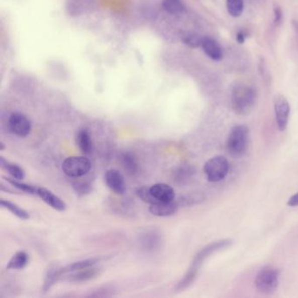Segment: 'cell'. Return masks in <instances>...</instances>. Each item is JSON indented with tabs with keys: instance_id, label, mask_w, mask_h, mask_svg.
Listing matches in <instances>:
<instances>
[{
	"instance_id": "1",
	"label": "cell",
	"mask_w": 298,
	"mask_h": 298,
	"mask_svg": "<svg viewBox=\"0 0 298 298\" xmlns=\"http://www.w3.org/2000/svg\"><path fill=\"white\" fill-rule=\"evenodd\" d=\"M231 244V240L225 239V240L212 242L208 246H206L205 248H202L195 256L194 260L192 261L186 275H184V278L182 279V281L178 283V290H184L195 281V279L197 278V275H198L201 266L210 255L215 254L216 252L220 251V250L228 248Z\"/></svg>"
},
{
	"instance_id": "2",
	"label": "cell",
	"mask_w": 298,
	"mask_h": 298,
	"mask_svg": "<svg viewBox=\"0 0 298 298\" xmlns=\"http://www.w3.org/2000/svg\"><path fill=\"white\" fill-rule=\"evenodd\" d=\"M256 101V92L246 84H239L232 90V108L235 113L246 116L251 112Z\"/></svg>"
},
{
	"instance_id": "3",
	"label": "cell",
	"mask_w": 298,
	"mask_h": 298,
	"mask_svg": "<svg viewBox=\"0 0 298 298\" xmlns=\"http://www.w3.org/2000/svg\"><path fill=\"white\" fill-rule=\"evenodd\" d=\"M249 141V129L246 125H235L232 128L227 141L229 154L235 158L242 157L246 153Z\"/></svg>"
},
{
	"instance_id": "4",
	"label": "cell",
	"mask_w": 298,
	"mask_h": 298,
	"mask_svg": "<svg viewBox=\"0 0 298 298\" xmlns=\"http://www.w3.org/2000/svg\"><path fill=\"white\" fill-rule=\"evenodd\" d=\"M280 271L272 266L261 268L255 277L256 289L265 295H271L278 288Z\"/></svg>"
},
{
	"instance_id": "5",
	"label": "cell",
	"mask_w": 298,
	"mask_h": 298,
	"mask_svg": "<svg viewBox=\"0 0 298 298\" xmlns=\"http://www.w3.org/2000/svg\"><path fill=\"white\" fill-rule=\"evenodd\" d=\"M203 171L209 182H220L228 174L229 163L223 156H215L206 162Z\"/></svg>"
},
{
	"instance_id": "6",
	"label": "cell",
	"mask_w": 298,
	"mask_h": 298,
	"mask_svg": "<svg viewBox=\"0 0 298 298\" xmlns=\"http://www.w3.org/2000/svg\"><path fill=\"white\" fill-rule=\"evenodd\" d=\"M91 168V161L85 157H70L62 163V171L70 178L83 177L90 171Z\"/></svg>"
},
{
	"instance_id": "7",
	"label": "cell",
	"mask_w": 298,
	"mask_h": 298,
	"mask_svg": "<svg viewBox=\"0 0 298 298\" xmlns=\"http://www.w3.org/2000/svg\"><path fill=\"white\" fill-rule=\"evenodd\" d=\"M274 109L278 129L281 131H285L289 120L290 104L283 95H277L274 100Z\"/></svg>"
},
{
	"instance_id": "8",
	"label": "cell",
	"mask_w": 298,
	"mask_h": 298,
	"mask_svg": "<svg viewBox=\"0 0 298 298\" xmlns=\"http://www.w3.org/2000/svg\"><path fill=\"white\" fill-rule=\"evenodd\" d=\"M8 125L13 133L21 138L30 134L32 130V124L29 118L20 112H14L11 115L8 119Z\"/></svg>"
},
{
	"instance_id": "9",
	"label": "cell",
	"mask_w": 298,
	"mask_h": 298,
	"mask_svg": "<svg viewBox=\"0 0 298 298\" xmlns=\"http://www.w3.org/2000/svg\"><path fill=\"white\" fill-rule=\"evenodd\" d=\"M104 180L108 187L118 195L124 194L125 191V182L124 176L120 171L115 169L108 170L104 175Z\"/></svg>"
},
{
	"instance_id": "10",
	"label": "cell",
	"mask_w": 298,
	"mask_h": 298,
	"mask_svg": "<svg viewBox=\"0 0 298 298\" xmlns=\"http://www.w3.org/2000/svg\"><path fill=\"white\" fill-rule=\"evenodd\" d=\"M150 191L157 202H169L174 201V190L168 184L163 183L154 184L150 187Z\"/></svg>"
},
{
	"instance_id": "11",
	"label": "cell",
	"mask_w": 298,
	"mask_h": 298,
	"mask_svg": "<svg viewBox=\"0 0 298 298\" xmlns=\"http://www.w3.org/2000/svg\"><path fill=\"white\" fill-rule=\"evenodd\" d=\"M37 196H39L45 203H47L51 208L57 211H64L67 208V205L61 198L46 188L38 187Z\"/></svg>"
},
{
	"instance_id": "12",
	"label": "cell",
	"mask_w": 298,
	"mask_h": 298,
	"mask_svg": "<svg viewBox=\"0 0 298 298\" xmlns=\"http://www.w3.org/2000/svg\"><path fill=\"white\" fill-rule=\"evenodd\" d=\"M162 238L158 232L145 231L143 234H141L139 236V243H140L142 248L148 250V251H153L155 249L159 248L161 244Z\"/></svg>"
},
{
	"instance_id": "13",
	"label": "cell",
	"mask_w": 298,
	"mask_h": 298,
	"mask_svg": "<svg viewBox=\"0 0 298 298\" xmlns=\"http://www.w3.org/2000/svg\"><path fill=\"white\" fill-rule=\"evenodd\" d=\"M201 47L205 54L212 60L219 61L222 59L223 54L218 42L210 37H203L201 40Z\"/></svg>"
},
{
	"instance_id": "14",
	"label": "cell",
	"mask_w": 298,
	"mask_h": 298,
	"mask_svg": "<svg viewBox=\"0 0 298 298\" xmlns=\"http://www.w3.org/2000/svg\"><path fill=\"white\" fill-rule=\"evenodd\" d=\"M99 275L100 269L94 268L93 266L90 268H84L78 271L71 272L70 275H67V280L71 282H83L96 278Z\"/></svg>"
},
{
	"instance_id": "15",
	"label": "cell",
	"mask_w": 298,
	"mask_h": 298,
	"mask_svg": "<svg viewBox=\"0 0 298 298\" xmlns=\"http://www.w3.org/2000/svg\"><path fill=\"white\" fill-rule=\"evenodd\" d=\"M178 210V204L174 201L169 202H156L151 204L150 207V212L153 215L159 217H166L174 215Z\"/></svg>"
},
{
	"instance_id": "16",
	"label": "cell",
	"mask_w": 298,
	"mask_h": 298,
	"mask_svg": "<svg viewBox=\"0 0 298 298\" xmlns=\"http://www.w3.org/2000/svg\"><path fill=\"white\" fill-rule=\"evenodd\" d=\"M76 143L84 154H89L93 150V141L87 130H80L76 135Z\"/></svg>"
},
{
	"instance_id": "17",
	"label": "cell",
	"mask_w": 298,
	"mask_h": 298,
	"mask_svg": "<svg viewBox=\"0 0 298 298\" xmlns=\"http://www.w3.org/2000/svg\"><path fill=\"white\" fill-rule=\"evenodd\" d=\"M101 261V258H90L82 260V261H76L70 265H67L65 268H60V275H65L71 272L78 271L84 268H90L98 263Z\"/></svg>"
},
{
	"instance_id": "18",
	"label": "cell",
	"mask_w": 298,
	"mask_h": 298,
	"mask_svg": "<svg viewBox=\"0 0 298 298\" xmlns=\"http://www.w3.org/2000/svg\"><path fill=\"white\" fill-rule=\"evenodd\" d=\"M0 164L2 169L6 170L8 172V174L11 175V177L14 179L23 180L25 178L26 172L24 171L23 168L20 167V165L10 163L4 158H0Z\"/></svg>"
},
{
	"instance_id": "19",
	"label": "cell",
	"mask_w": 298,
	"mask_h": 298,
	"mask_svg": "<svg viewBox=\"0 0 298 298\" xmlns=\"http://www.w3.org/2000/svg\"><path fill=\"white\" fill-rule=\"evenodd\" d=\"M29 261V256L26 252L19 251L13 255L10 261H8L7 265V269H14V270H20L25 268Z\"/></svg>"
},
{
	"instance_id": "20",
	"label": "cell",
	"mask_w": 298,
	"mask_h": 298,
	"mask_svg": "<svg viewBox=\"0 0 298 298\" xmlns=\"http://www.w3.org/2000/svg\"><path fill=\"white\" fill-rule=\"evenodd\" d=\"M120 162L122 166L129 174H135L138 171V163L134 156L131 153H123L121 155Z\"/></svg>"
},
{
	"instance_id": "21",
	"label": "cell",
	"mask_w": 298,
	"mask_h": 298,
	"mask_svg": "<svg viewBox=\"0 0 298 298\" xmlns=\"http://www.w3.org/2000/svg\"><path fill=\"white\" fill-rule=\"evenodd\" d=\"M1 206L5 208H7V210H9L13 215L17 216L18 218L22 219V220H27V219L30 218V214L28 212L26 211L23 208H20V206H18L15 203H13L11 201L2 200L1 201Z\"/></svg>"
},
{
	"instance_id": "22",
	"label": "cell",
	"mask_w": 298,
	"mask_h": 298,
	"mask_svg": "<svg viewBox=\"0 0 298 298\" xmlns=\"http://www.w3.org/2000/svg\"><path fill=\"white\" fill-rule=\"evenodd\" d=\"M163 7L169 14L180 15L184 12V4L181 0H164Z\"/></svg>"
},
{
	"instance_id": "23",
	"label": "cell",
	"mask_w": 298,
	"mask_h": 298,
	"mask_svg": "<svg viewBox=\"0 0 298 298\" xmlns=\"http://www.w3.org/2000/svg\"><path fill=\"white\" fill-rule=\"evenodd\" d=\"M227 9L232 17H239L243 13L244 0H226Z\"/></svg>"
},
{
	"instance_id": "24",
	"label": "cell",
	"mask_w": 298,
	"mask_h": 298,
	"mask_svg": "<svg viewBox=\"0 0 298 298\" xmlns=\"http://www.w3.org/2000/svg\"><path fill=\"white\" fill-rule=\"evenodd\" d=\"M7 183H9L11 185H13L14 188H16L20 191L26 192L27 194L37 195L38 187H35L34 185L31 184H25L20 182V180L14 179V178H6Z\"/></svg>"
},
{
	"instance_id": "25",
	"label": "cell",
	"mask_w": 298,
	"mask_h": 298,
	"mask_svg": "<svg viewBox=\"0 0 298 298\" xmlns=\"http://www.w3.org/2000/svg\"><path fill=\"white\" fill-rule=\"evenodd\" d=\"M201 40L202 38L200 37L198 34H192V33L184 34L183 36V42L192 48L201 47Z\"/></svg>"
},
{
	"instance_id": "26",
	"label": "cell",
	"mask_w": 298,
	"mask_h": 298,
	"mask_svg": "<svg viewBox=\"0 0 298 298\" xmlns=\"http://www.w3.org/2000/svg\"><path fill=\"white\" fill-rule=\"evenodd\" d=\"M60 275H60V269H52L48 272L47 277H46V281H45V284H44L45 291L48 290L57 281L58 279L60 278Z\"/></svg>"
},
{
	"instance_id": "27",
	"label": "cell",
	"mask_w": 298,
	"mask_h": 298,
	"mask_svg": "<svg viewBox=\"0 0 298 298\" xmlns=\"http://www.w3.org/2000/svg\"><path fill=\"white\" fill-rule=\"evenodd\" d=\"M137 195L138 196V198H141L142 201L149 203V204H154L157 201L153 198V196L151 195V191H150V188L141 187L138 188L137 190Z\"/></svg>"
},
{
	"instance_id": "28",
	"label": "cell",
	"mask_w": 298,
	"mask_h": 298,
	"mask_svg": "<svg viewBox=\"0 0 298 298\" xmlns=\"http://www.w3.org/2000/svg\"><path fill=\"white\" fill-rule=\"evenodd\" d=\"M74 188L75 191L80 194H86L90 191V185L87 183L83 182H78L74 184Z\"/></svg>"
},
{
	"instance_id": "29",
	"label": "cell",
	"mask_w": 298,
	"mask_h": 298,
	"mask_svg": "<svg viewBox=\"0 0 298 298\" xmlns=\"http://www.w3.org/2000/svg\"><path fill=\"white\" fill-rule=\"evenodd\" d=\"M275 12V23L278 24L281 23V20H282V11H281V7H276L274 9Z\"/></svg>"
},
{
	"instance_id": "30",
	"label": "cell",
	"mask_w": 298,
	"mask_h": 298,
	"mask_svg": "<svg viewBox=\"0 0 298 298\" xmlns=\"http://www.w3.org/2000/svg\"><path fill=\"white\" fill-rule=\"evenodd\" d=\"M288 206L289 207H297L298 206V193L293 195L291 198L288 201Z\"/></svg>"
},
{
	"instance_id": "31",
	"label": "cell",
	"mask_w": 298,
	"mask_h": 298,
	"mask_svg": "<svg viewBox=\"0 0 298 298\" xmlns=\"http://www.w3.org/2000/svg\"><path fill=\"white\" fill-rule=\"evenodd\" d=\"M245 37H246V36H245V34H243L242 32H240V33H238V34H237V37H236V39H237V41H238L239 43L241 44L244 42Z\"/></svg>"
},
{
	"instance_id": "32",
	"label": "cell",
	"mask_w": 298,
	"mask_h": 298,
	"mask_svg": "<svg viewBox=\"0 0 298 298\" xmlns=\"http://www.w3.org/2000/svg\"><path fill=\"white\" fill-rule=\"evenodd\" d=\"M0 146H1V151H3L4 149H5V146H4L3 142H1V144H0Z\"/></svg>"
}]
</instances>
